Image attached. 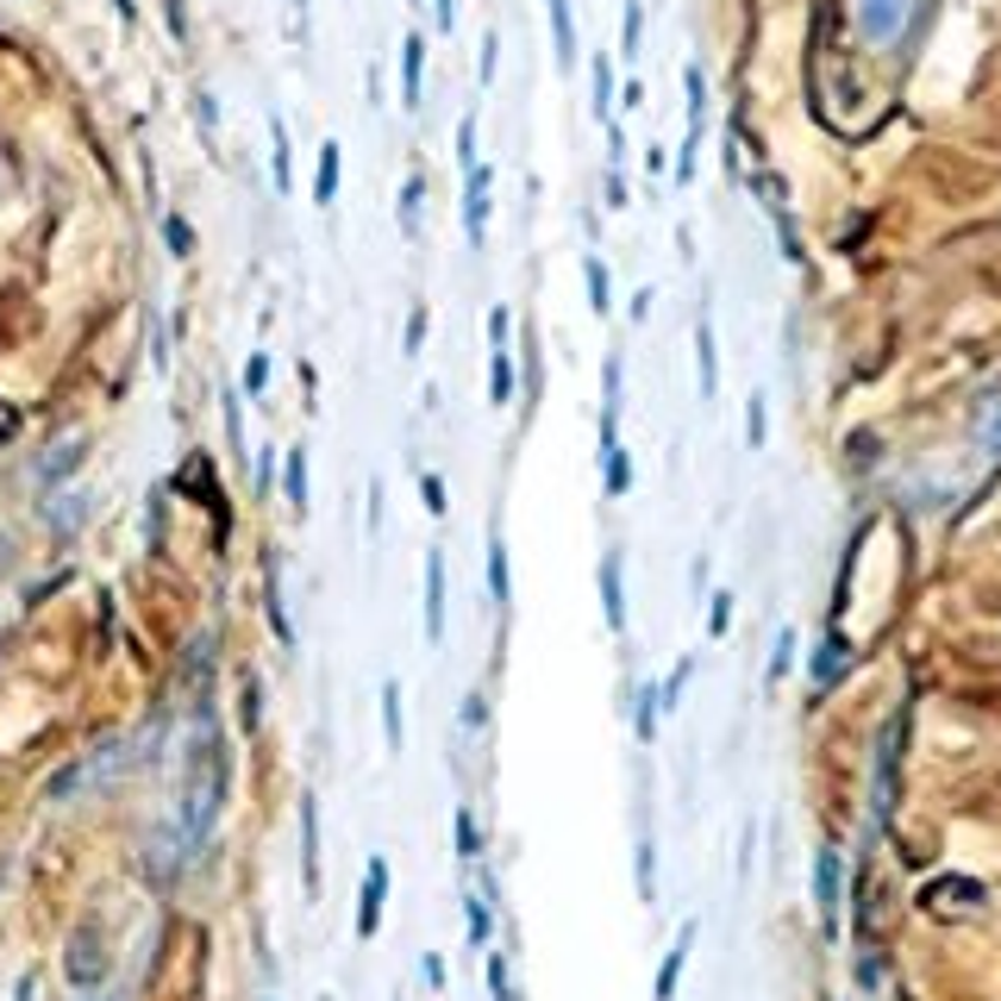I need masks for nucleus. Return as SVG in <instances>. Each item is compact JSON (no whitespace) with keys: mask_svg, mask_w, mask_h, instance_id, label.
Returning a JSON list of instances; mask_svg holds the SVG:
<instances>
[{"mask_svg":"<svg viewBox=\"0 0 1001 1001\" xmlns=\"http://www.w3.org/2000/svg\"><path fill=\"white\" fill-rule=\"evenodd\" d=\"M814 901H820L826 932L839 926V851H814Z\"/></svg>","mask_w":1001,"mask_h":1001,"instance_id":"obj_10","label":"nucleus"},{"mask_svg":"<svg viewBox=\"0 0 1001 1001\" xmlns=\"http://www.w3.org/2000/svg\"><path fill=\"white\" fill-rule=\"evenodd\" d=\"M432 20H438V32H450L457 25V0H432Z\"/></svg>","mask_w":1001,"mask_h":1001,"instance_id":"obj_40","label":"nucleus"},{"mask_svg":"<svg viewBox=\"0 0 1001 1001\" xmlns=\"http://www.w3.org/2000/svg\"><path fill=\"white\" fill-rule=\"evenodd\" d=\"M420 200H425V175L413 170L407 182H400V207H395V220H400V232L413 238V225H420Z\"/></svg>","mask_w":1001,"mask_h":1001,"instance_id":"obj_23","label":"nucleus"},{"mask_svg":"<svg viewBox=\"0 0 1001 1001\" xmlns=\"http://www.w3.org/2000/svg\"><path fill=\"white\" fill-rule=\"evenodd\" d=\"M845 664H851V651H845V639L832 632V639H826V645L814 651V682H820V689H832V682H839V670H845Z\"/></svg>","mask_w":1001,"mask_h":1001,"instance_id":"obj_17","label":"nucleus"},{"mask_svg":"<svg viewBox=\"0 0 1001 1001\" xmlns=\"http://www.w3.org/2000/svg\"><path fill=\"white\" fill-rule=\"evenodd\" d=\"M489 195H495V170H489V163L464 170V238H470L475 250L489 245Z\"/></svg>","mask_w":1001,"mask_h":1001,"instance_id":"obj_2","label":"nucleus"},{"mask_svg":"<svg viewBox=\"0 0 1001 1001\" xmlns=\"http://www.w3.org/2000/svg\"><path fill=\"white\" fill-rule=\"evenodd\" d=\"M764 432H770V420H764V395H751V407H745V445L764 450Z\"/></svg>","mask_w":1001,"mask_h":1001,"instance_id":"obj_32","label":"nucleus"},{"mask_svg":"<svg viewBox=\"0 0 1001 1001\" xmlns=\"http://www.w3.org/2000/svg\"><path fill=\"white\" fill-rule=\"evenodd\" d=\"M420 501H425V514H432V520H445L450 501H445V475H438V470H425V475H420Z\"/></svg>","mask_w":1001,"mask_h":1001,"instance_id":"obj_29","label":"nucleus"},{"mask_svg":"<svg viewBox=\"0 0 1001 1001\" xmlns=\"http://www.w3.org/2000/svg\"><path fill=\"white\" fill-rule=\"evenodd\" d=\"M789 664H795V632H776V664H770V676H789Z\"/></svg>","mask_w":1001,"mask_h":1001,"instance_id":"obj_37","label":"nucleus"},{"mask_svg":"<svg viewBox=\"0 0 1001 1001\" xmlns=\"http://www.w3.org/2000/svg\"><path fill=\"white\" fill-rule=\"evenodd\" d=\"M420 100H425V38L407 32V38H400V107L420 113Z\"/></svg>","mask_w":1001,"mask_h":1001,"instance_id":"obj_7","label":"nucleus"},{"mask_svg":"<svg viewBox=\"0 0 1001 1001\" xmlns=\"http://www.w3.org/2000/svg\"><path fill=\"white\" fill-rule=\"evenodd\" d=\"M263 388H270V357L257 350V357L245 363V395H263Z\"/></svg>","mask_w":1001,"mask_h":1001,"instance_id":"obj_34","label":"nucleus"},{"mask_svg":"<svg viewBox=\"0 0 1001 1001\" xmlns=\"http://www.w3.org/2000/svg\"><path fill=\"white\" fill-rule=\"evenodd\" d=\"M607 207H626V182H620V170H607Z\"/></svg>","mask_w":1001,"mask_h":1001,"instance_id":"obj_41","label":"nucleus"},{"mask_svg":"<svg viewBox=\"0 0 1001 1001\" xmlns=\"http://www.w3.org/2000/svg\"><path fill=\"white\" fill-rule=\"evenodd\" d=\"M695 375H701V400L720 395V357H714V325L695 320Z\"/></svg>","mask_w":1001,"mask_h":1001,"instance_id":"obj_14","label":"nucleus"},{"mask_svg":"<svg viewBox=\"0 0 1001 1001\" xmlns=\"http://www.w3.org/2000/svg\"><path fill=\"white\" fill-rule=\"evenodd\" d=\"M464 907H470V946H489V932H495V920H489V901H482V895H464Z\"/></svg>","mask_w":1001,"mask_h":1001,"instance_id":"obj_31","label":"nucleus"},{"mask_svg":"<svg viewBox=\"0 0 1001 1001\" xmlns=\"http://www.w3.org/2000/svg\"><path fill=\"white\" fill-rule=\"evenodd\" d=\"M857 20L870 38H895L901 20H907V0H857Z\"/></svg>","mask_w":1001,"mask_h":1001,"instance_id":"obj_12","label":"nucleus"},{"mask_svg":"<svg viewBox=\"0 0 1001 1001\" xmlns=\"http://www.w3.org/2000/svg\"><path fill=\"white\" fill-rule=\"evenodd\" d=\"M895 739H901V720H889L882 732V757H876V820H889V807H895Z\"/></svg>","mask_w":1001,"mask_h":1001,"instance_id":"obj_11","label":"nucleus"},{"mask_svg":"<svg viewBox=\"0 0 1001 1001\" xmlns=\"http://www.w3.org/2000/svg\"><path fill=\"white\" fill-rule=\"evenodd\" d=\"M450 832H457V857L470 864V857H482V826H475L470 807H457V820H450Z\"/></svg>","mask_w":1001,"mask_h":1001,"instance_id":"obj_26","label":"nucleus"},{"mask_svg":"<svg viewBox=\"0 0 1001 1001\" xmlns=\"http://www.w3.org/2000/svg\"><path fill=\"white\" fill-rule=\"evenodd\" d=\"M489 595H495V607L514 601V589H507V539L501 532H489Z\"/></svg>","mask_w":1001,"mask_h":1001,"instance_id":"obj_20","label":"nucleus"},{"mask_svg":"<svg viewBox=\"0 0 1001 1001\" xmlns=\"http://www.w3.org/2000/svg\"><path fill=\"white\" fill-rule=\"evenodd\" d=\"M657 707H664V689H657V682H645V689H639V739H657Z\"/></svg>","mask_w":1001,"mask_h":1001,"instance_id":"obj_27","label":"nucleus"},{"mask_svg":"<svg viewBox=\"0 0 1001 1001\" xmlns=\"http://www.w3.org/2000/svg\"><path fill=\"white\" fill-rule=\"evenodd\" d=\"M382 907H388V857L363 864V889H357V939L382 932Z\"/></svg>","mask_w":1001,"mask_h":1001,"instance_id":"obj_4","label":"nucleus"},{"mask_svg":"<svg viewBox=\"0 0 1001 1001\" xmlns=\"http://www.w3.org/2000/svg\"><path fill=\"white\" fill-rule=\"evenodd\" d=\"M425 645H445V551H425Z\"/></svg>","mask_w":1001,"mask_h":1001,"instance_id":"obj_6","label":"nucleus"},{"mask_svg":"<svg viewBox=\"0 0 1001 1001\" xmlns=\"http://www.w3.org/2000/svg\"><path fill=\"white\" fill-rule=\"evenodd\" d=\"M589 88H595V100H589V107H595V120L614 125V63H607V57H595V70H589Z\"/></svg>","mask_w":1001,"mask_h":1001,"instance_id":"obj_22","label":"nucleus"},{"mask_svg":"<svg viewBox=\"0 0 1001 1001\" xmlns=\"http://www.w3.org/2000/svg\"><path fill=\"white\" fill-rule=\"evenodd\" d=\"M425 332H432V307H413V313H407V332H400V345H407V357H420L425 350Z\"/></svg>","mask_w":1001,"mask_h":1001,"instance_id":"obj_28","label":"nucleus"},{"mask_svg":"<svg viewBox=\"0 0 1001 1001\" xmlns=\"http://www.w3.org/2000/svg\"><path fill=\"white\" fill-rule=\"evenodd\" d=\"M545 13H551V50H557V70H570V63H576V13H570V0H545Z\"/></svg>","mask_w":1001,"mask_h":1001,"instance_id":"obj_13","label":"nucleus"},{"mask_svg":"<svg viewBox=\"0 0 1001 1001\" xmlns=\"http://www.w3.org/2000/svg\"><path fill=\"white\" fill-rule=\"evenodd\" d=\"M300 882L307 895H320V801H300Z\"/></svg>","mask_w":1001,"mask_h":1001,"instance_id":"obj_8","label":"nucleus"},{"mask_svg":"<svg viewBox=\"0 0 1001 1001\" xmlns=\"http://www.w3.org/2000/svg\"><path fill=\"white\" fill-rule=\"evenodd\" d=\"M639 32H645V13H639V0L626 7V57H639Z\"/></svg>","mask_w":1001,"mask_h":1001,"instance_id":"obj_38","label":"nucleus"},{"mask_svg":"<svg viewBox=\"0 0 1001 1001\" xmlns=\"http://www.w3.org/2000/svg\"><path fill=\"white\" fill-rule=\"evenodd\" d=\"M495 70H501V32H482V63H475V75H482V88L495 82Z\"/></svg>","mask_w":1001,"mask_h":1001,"instance_id":"obj_33","label":"nucleus"},{"mask_svg":"<svg viewBox=\"0 0 1001 1001\" xmlns=\"http://www.w3.org/2000/svg\"><path fill=\"white\" fill-rule=\"evenodd\" d=\"M582 282H589V307L607 320V313H614V282H607V263H601L595 250L582 257Z\"/></svg>","mask_w":1001,"mask_h":1001,"instance_id":"obj_15","label":"nucleus"},{"mask_svg":"<svg viewBox=\"0 0 1001 1001\" xmlns=\"http://www.w3.org/2000/svg\"><path fill=\"white\" fill-rule=\"evenodd\" d=\"M601 482H607V495H614V501L632 495V464H626L620 413H614V407H601Z\"/></svg>","mask_w":1001,"mask_h":1001,"instance_id":"obj_3","label":"nucleus"},{"mask_svg":"<svg viewBox=\"0 0 1001 1001\" xmlns=\"http://www.w3.org/2000/svg\"><path fill=\"white\" fill-rule=\"evenodd\" d=\"M220 795H225L220 739L200 732L195 751H188V782H182V832H188V851L207 845V832H213V820H220Z\"/></svg>","mask_w":1001,"mask_h":1001,"instance_id":"obj_1","label":"nucleus"},{"mask_svg":"<svg viewBox=\"0 0 1001 1001\" xmlns=\"http://www.w3.org/2000/svg\"><path fill=\"white\" fill-rule=\"evenodd\" d=\"M338 175H345L338 145H320V175H313V200H320V207H332V200H338Z\"/></svg>","mask_w":1001,"mask_h":1001,"instance_id":"obj_16","label":"nucleus"},{"mask_svg":"<svg viewBox=\"0 0 1001 1001\" xmlns=\"http://www.w3.org/2000/svg\"><path fill=\"white\" fill-rule=\"evenodd\" d=\"M489 350H507V307H489Z\"/></svg>","mask_w":1001,"mask_h":1001,"instance_id":"obj_39","label":"nucleus"},{"mask_svg":"<svg viewBox=\"0 0 1001 1001\" xmlns=\"http://www.w3.org/2000/svg\"><path fill=\"white\" fill-rule=\"evenodd\" d=\"M70 976L75 983H100V957H95V926H82L70 946Z\"/></svg>","mask_w":1001,"mask_h":1001,"instance_id":"obj_18","label":"nucleus"},{"mask_svg":"<svg viewBox=\"0 0 1001 1001\" xmlns=\"http://www.w3.org/2000/svg\"><path fill=\"white\" fill-rule=\"evenodd\" d=\"M270 170H275V195H288L295 188V163H288V125L282 120H270Z\"/></svg>","mask_w":1001,"mask_h":1001,"instance_id":"obj_19","label":"nucleus"},{"mask_svg":"<svg viewBox=\"0 0 1001 1001\" xmlns=\"http://www.w3.org/2000/svg\"><path fill=\"white\" fill-rule=\"evenodd\" d=\"M489 400L495 407L514 400V350H489Z\"/></svg>","mask_w":1001,"mask_h":1001,"instance_id":"obj_21","label":"nucleus"},{"mask_svg":"<svg viewBox=\"0 0 1001 1001\" xmlns=\"http://www.w3.org/2000/svg\"><path fill=\"white\" fill-rule=\"evenodd\" d=\"M726 626H732V595H714V607H707V632L720 639Z\"/></svg>","mask_w":1001,"mask_h":1001,"instance_id":"obj_36","label":"nucleus"},{"mask_svg":"<svg viewBox=\"0 0 1001 1001\" xmlns=\"http://www.w3.org/2000/svg\"><path fill=\"white\" fill-rule=\"evenodd\" d=\"M601 614H607V632L620 639L626 632V564H620V551H601Z\"/></svg>","mask_w":1001,"mask_h":1001,"instance_id":"obj_5","label":"nucleus"},{"mask_svg":"<svg viewBox=\"0 0 1001 1001\" xmlns=\"http://www.w3.org/2000/svg\"><path fill=\"white\" fill-rule=\"evenodd\" d=\"M695 932H701L695 920H682V926H676V946L664 951V971H657V989H651L657 1001H676V983H682V971H689V951H695Z\"/></svg>","mask_w":1001,"mask_h":1001,"instance_id":"obj_9","label":"nucleus"},{"mask_svg":"<svg viewBox=\"0 0 1001 1001\" xmlns=\"http://www.w3.org/2000/svg\"><path fill=\"white\" fill-rule=\"evenodd\" d=\"M482 157H475V113H464L457 120V170H475Z\"/></svg>","mask_w":1001,"mask_h":1001,"instance_id":"obj_30","label":"nucleus"},{"mask_svg":"<svg viewBox=\"0 0 1001 1001\" xmlns=\"http://www.w3.org/2000/svg\"><path fill=\"white\" fill-rule=\"evenodd\" d=\"M382 739H388V751H400V739H407L400 732V682L395 676L382 682Z\"/></svg>","mask_w":1001,"mask_h":1001,"instance_id":"obj_24","label":"nucleus"},{"mask_svg":"<svg viewBox=\"0 0 1001 1001\" xmlns=\"http://www.w3.org/2000/svg\"><path fill=\"white\" fill-rule=\"evenodd\" d=\"M163 232H170V250H175V257H188V250H195V232H188V220H175V213H170V220H163Z\"/></svg>","mask_w":1001,"mask_h":1001,"instance_id":"obj_35","label":"nucleus"},{"mask_svg":"<svg viewBox=\"0 0 1001 1001\" xmlns=\"http://www.w3.org/2000/svg\"><path fill=\"white\" fill-rule=\"evenodd\" d=\"M282 482H288V507H295V514H307V450H288Z\"/></svg>","mask_w":1001,"mask_h":1001,"instance_id":"obj_25","label":"nucleus"}]
</instances>
